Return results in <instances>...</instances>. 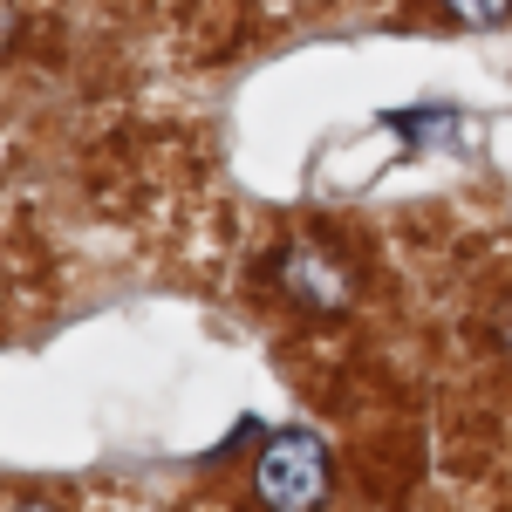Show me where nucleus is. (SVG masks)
Listing matches in <instances>:
<instances>
[{"label": "nucleus", "mask_w": 512, "mask_h": 512, "mask_svg": "<svg viewBox=\"0 0 512 512\" xmlns=\"http://www.w3.org/2000/svg\"><path fill=\"white\" fill-rule=\"evenodd\" d=\"M328 444L315 431H274L267 437V451H260V465H253V492H260V506L274 512H315L328 499Z\"/></svg>", "instance_id": "f257e3e1"}, {"label": "nucleus", "mask_w": 512, "mask_h": 512, "mask_svg": "<svg viewBox=\"0 0 512 512\" xmlns=\"http://www.w3.org/2000/svg\"><path fill=\"white\" fill-rule=\"evenodd\" d=\"M274 287L301 315H342L355 301V267L321 239H287L274 253Z\"/></svg>", "instance_id": "f03ea898"}, {"label": "nucleus", "mask_w": 512, "mask_h": 512, "mask_svg": "<svg viewBox=\"0 0 512 512\" xmlns=\"http://www.w3.org/2000/svg\"><path fill=\"white\" fill-rule=\"evenodd\" d=\"M437 14L458 21V28H499L512 14V0H437Z\"/></svg>", "instance_id": "7ed1b4c3"}, {"label": "nucleus", "mask_w": 512, "mask_h": 512, "mask_svg": "<svg viewBox=\"0 0 512 512\" xmlns=\"http://www.w3.org/2000/svg\"><path fill=\"white\" fill-rule=\"evenodd\" d=\"M492 342H499V349L512 355V301H506V308H499V321H492Z\"/></svg>", "instance_id": "20e7f679"}, {"label": "nucleus", "mask_w": 512, "mask_h": 512, "mask_svg": "<svg viewBox=\"0 0 512 512\" xmlns=\"http://www.w3.org/2000/svg\"><path fill=\"white\" fill-rule=\"evenodd\" d=\"M14 512H55V506H35V499H28V506H14Z\"/></svg>", "instance_id": "39448f33"}]
</instances>
